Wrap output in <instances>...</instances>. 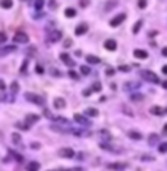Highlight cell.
<instances>
[{"label":"cell","mask_w":167,"mask_h":171,"mask_svg":"<svg viewBox=\"0 0 167 171\" xmlns=\"http://www.w3.org/2000/svg\"><path fill=\"white\" fill-rule=\"evenodd\" d=\"M25 99L28 102H31V103H34V105H38V106L44 105V97L40 96V95H35V93H31V91L25 93Z\"/></svg>","instance_id":"6da1fadb"},{"label":"cell","mask_w":167,"mask_h":171,"mask_svg":"<svg viewBox=\"0 0 167 171\" xmlns=\"http://www.w3.org/2000/svg\"><path fill=\"white\" fill-rule=\"evenodd\" d=\"M31 148H32V149H40L41 144H40L38 142H32V143H31Z\"/></svg>","instance_id":"7dc6e473"},{"label":"cell","mask_w":167,"mask_h":171,"mask_svg":"<svg viewBox=\"0 0 167 171\" xmlns=\"http://www.w3.org/2000/svg\"><path fill=\"white\" fill-rule=\"evenodd\" d=\"M6 100H10V102H13L12 99H9V96L6 95V91H5V90H2V91H0V102H6Z\"/></svg>","instance_id":"836d02e7"},{"label":"cell","mask_w":167,"mask_h":171,"mask_svg":"<svg viewBox=\"0 0 167 171\" xmlns=\"http://www.w3.org/2000/svg\"><path fill=\"white\" fill-rule=\"evenodd\" d=\"M59 156H62V158H73L75 156V150L72 148H62L59 150Z\"/></svg>","instance_id":"8992f818"},{"label":"cell","mask_w":167,"mask_h":171,"mask_svg":"<svg viewBox=\"0 0 167 171\" xmlns=\"http://www.w3.org/2000/svg\"><path fill=\"white\" fill-rule=\"evenodd\" d=\"M16 50V46H3L2 49H0V58H3V56H6V55H9V53H12V52H15Z\"/></svg>","instance_id":"4fadbf2b"},{"label":"cell","mask_w":167,"mask_h":171,"mask_svg":"<svg viewBox=\"0 0 167 171\" xmlns=\"http://www.w3.org/2000/svg\"><path fill=\"white\" fill-rule=\"evenodd\" d=\"M142 161H154V156H142Z\"/></svg>","instance_id":"816d5d0a"},{"label":"cell","mask_w":167,"mask_h":171,"mask_svg":"<svg viewBox=\"0 0 167 171\" xmlns=\"http://www.w3.org/2000/svg\"><path fill=\"white\" fill-rule=\"evenodd\" d=\"M73 119H75V123H78L79 125H82V127H88V125H91V121L88 119L86 115H82V114H75L73 115Z\"/></svg>","instance_id":"277c9868"},{"label":"cell","mask_w":167,"mask_h":171,"mask_svg":"<svg viewBox=\"0 0 167 171\" xmlns=\"http://www.w3.org/2000/svg\"><path fill=\"white\" fill-rule=\"evenodd\" d=\"M139 87H141V84L136 83V81H134V83H126L125 85H123L125 91H135V90H138Z\"/></svg>","instance_id":"5bb4252c"},{"label":"cell","mask_w":167,"mask_h":171,"mask_svg":"<svg viewBox=\"0 0 167 171\" xmlns=\"http://www.w3.org/2000/svg\"><path fill=\"white\" fill-rule=\"evenodd\" d=\"M91 89H92L94 91H101V83H100V81H95V83L91 85Z\"/></svg>","instance_id":"d590c367"},{"label":"cell","mask_w":167,"mask_h":171,"mask_svg":"<svg viewBox=\"0 0 167 171\" xmlns=\"http://www.w3.org/2000/svg\"><path fill=\"white\" fill-rule=\"evenodd\" d=\"M163 131H164V134H167V124L164 125V128H163Z\"/></svg>","instance_id":"91938a15"},{"label":"cell","mask_w":167,"mask_h":171,"mask_svg":"<svg viewBox=\"0 0 167 171\" xmlns=\"http://www.w3.org/2000/svg\"><path fill=\"white\" fill-rule=\"evenodd\" d=\"M0 6H2L3 9H10L13 6V2L12 0H0Z\"/></svg>","instance_id":"484cf974"},{"label":"cell","mask_w":167,"mask_h":171,"mask_svg":"<svg viewBox=\"0 0 167 171\" xmlns=\"http://www.w3.org/2000/svg\"><path fill=\"white\" fill-rule=\"evenodd\" d=\"M161 55H163L164 58H167V47H164V49L161 50Z\"/></svg>","instance_id":"db71d44e"},{"label":"cell","mask_w":167,"mask_h":171,"mask_svg":"<svg viewBox=\"0 0 167 171\" xmlns=\"http://www.w3.org/2000/svg\"><path fill=\"white\" fill-rule=\"evenodd\" d=\"M75 55H76V56H81V55H82V52H81V50H76Z\"/></svg>","instance_id":"680465c9"},{"label":"cell","mask_w":167,"mask_h":171,"mask_svg":"<svg viewBox=\"0 0 167 171\" xmlns=\"http://www.w3.org/2000/svg\"><path fill=\"white\" fill-rule=\"evenodd\" d=\"M60 59H62V62H63L65 65H67V66H75V61L72 58H70L67 53H60Z\"/></svg>","instance_id":"ba28073f"},{"label":"cell","mask_w":167,"mask_h":171,"mask_svg":"<svg viewBox=\"0 0 167 171\" xmlns=\"http://www.w3.org/2000/svg\"><path fill=\"white\" fill-rule=\"evenodd\" d=\"M13 41L16 44H26V43L29 41V37L26 32H22V31H18L15 36H13Z\"/></svg>","instance_id":"3957f363"},{"label":"cell","mask_w":167,"mask_h":171,"mask_svg":"<svg viewBox=\"0 0 167 171\" xmlns=\"http://www.w3.org/2000/svg\"><path fill=\"white\" fill-rule=\"evenodd\" d=\"M134 56L138 58V59H147V58H148V53H147V50L136 49V50H134Z\"/></svg>","instance_id":"9a60e30c"},{"label":"cell","mask_w":167,"mask_h":171,"mask_svg":"<svg viewBox=\"0 0 167 171\" xmlns=\"http://www.w3.org/2000/svg\"><path fill=\"white\" fill-rule=\"evenodd\" d=\"M138 7L139 9H145L147 7V0H138Z\"/></svg>","instance_id":"f35d334b"},{"label":"cell","mask_w":167,"mask_h":171,"mask_svg":"<svg viewBox=\"0 0 167 171\" xmlns=\"http://www.w3.org/2000/svg\"><path fill=\"white\" fill-rule=\"evenodd\" d=\"M51 74H53V75H60V72H59L57 70H51Z\"/></svg>","instance_id":"11a10c76"},{"label":"cell","mask_w":167,"mask_h":171,"mask_svg":"<svg viewBox=\"0 0 167 171\" xmlns=\"http://www.w3.org/2000/svg\"><path fill=\"white\" fill-rule=\"evenodd\" d=\"M86 62L91 64V65H95V64H100L101 59H100L98 56H95V55H88V56H86Z\"/></svg>","instance_id":"d6986e66"},{"label":"cell","mask_w":167,"mask_h":171,"mask_svg":"<svg viewBox=\"0 0 167 171\" xmlns=\"http://www.w3.org/2000/svg\"><path fill=\"white\" fill-rule=\"evenodd\" d=\"M158 152H160V153H166L167 152V142L161 143L160 146H158Z\"/></svg>","instance_id":"8d00e7d4"},{"label":"cell","mask_w":167,"mask_h":171,"mask_svg":"<svg viewBox=\"0 0 167 171\" xmlns=\"http://www.w3.org/2000/svg\"><path fill=\"white\" fill-rule=\"evenodd\" d=\"M62 38V32L60 31H57V30H53V31H50L48 32V43H56V41H59Z\"/></svg>","instance_id":"52a82bcc"},{"label":"cell","mask_w":167,"mask_h":171,"mask_svg":"<svg viewBox=\"0 0 167 171\" xmlns=\"http://www.w3.org/2000/svg\"><path fill=\"white\" fill-rule=\"evenodd\" d=\"M48 6H50V9H51V11H54L56 7H57V3H56V0H50V2H48Z\"/></svg>","instance_id":"b9f144b4"},{"label":"cell","mask_w":167,"mask_h":171,"mask_svg":"<svg viewBox=\"0 0 167 171\" xmlns=\"http://www.w3.org/2000/svg\"><path fill=\"white\" fill-rule=\"evenodd\" d=\"M86 31H88V24H86V22L79 24L78 27L75 28V34H76V36H84Z\"/></svg>","instance_id":"8fae6325"},{"label":"cell","mask_w":167,"mask_h":171,"mask_svg":"<svg viewBox=\"0 0 167 171\" xmlns=\"http://www.w3.org/2000/svg\"><path fill=\"white\" fill-rule=\"evenodd\" d=\"M7 40V36H6V32H0V44H5Z\"/></svg>","instance_id":"60d3db41"},{"label":"cell","mask_w":167,"mask_h":171,"mask_svg":"<svg viewBox=\"0 0 167 171\" xmlns=\"http://www.w3.org/2000/svg\"><path fill=\"white\" fill-rule=\"evenodd\" d=\"M161 85H163V89H166V90H167V80H166V81H163V83H161Z\"/></svg>","instance_id":"6f0895ef"},{"label":"cell","mask_w":167,"mask_h":171,"mask_svg":"<svg viewBox=\"0 0 167 171\" xmlns=\"http://www.w3.org/2000/svg\"><path fill=\"white\" fill-rule=\"evenodd\" d=\"M38 119H40V115H37V114H28V115L25 117V123L31 127L32 124H35V123H37Z\"/></svg>","instance_id":"30bf717a"},{"label":"cell","mask_w":167,"mask_h":171,"mask_svg":"<svg viewBox=\"0 0 167 171\" xmlns=\"http://www.w3.org/2000/svg\"><path fill=\"white\" fill-rule=\"evenodd\" d=\"M100 148L104 149V150H107V152H111V153H120L122 152V150H116L113 146H110V144H107V143H100Z\"/></svg>","instance_id":"ffe728a7"},{"label":"cell","mask_w":167,"mask_h":171,"mask_svg":"<svg viewBox=\"0 0 167 171\" xmlns=\"http://www.w3.org/2000/svg\"><path fill=\"white\" fill-rule=\"evenodd\" d=\"M86 117H92V118H95V117H98V109L97 108H86L85 109V112H84Z\"/></svg>","instance_id":"ac0fdd59"},{"label":"cell","mask_w":167,"mask_h":171,"mask_svg":"<svg viewBox=\"0 0 167 171\" xmlns=\"http://www.w3.org/2000/svg\"><path fill=\"white\" fill-rule=\"evenodd\" d=\"M9 155H12L18 162H22V161H24V156L21 155V153H18L16 150H13V149H9Z\"/></svg>","instance_id":"603a6c76"},{"label":"cell","mask_w":167,"mask_h":171,"mask_svg":"<svg viewBox=\"0 0 167 171\" xmlns=\"http://www.w3.org/2000/svg\"><path fill=\"white\" fill-rule=\"evenodd\" d=\"M130 100L141 102V100H144V95H141V93H134V95H130Z\"/></svg>","instance_id":"83f0119b"},{"label":"cell","mask_w":167,"mask_h":171,"mask_svg":"<svg viewBox=\"0 0 167 171\" xmlns=\"http://www.w3.org/2000/svg\"><path fill=\"white\" fill-rule=\"evenodd\" d=\"M104 47L107 50H110V52H113V50L117 49V43H116V40H113V38H107L104 41Z\"/></svg>","instance_id":"9c48e42d"},{"label":"cell","mask_w":167,"mask_h":171,"mask_svg":"<svg viewBox=\"0 0 167 171\" xmlns=\"http://www.w3.org/2000/svg\"><path fill=\"white\" fill-rule=\"evenodd\" d=\"M22 2H25V0H22Z\"/></svg>","instance_id":"6125c7cd"},{"label":"cell","mask_w":167,"mask_h":171,"mask_svg":"<svg viewBox=\"0 0 167 171\" xmlns=\"http://www.w3.org/2000/svg\"><path fill=\"white\" fill-rule=\"evenodd\" d=\"M79 70H81V72L84 75H90L91 74V68L88 66V65H82V66H79Z\"/></svg>","instance_id":"1f68e13d"},{"label":"cell","mask_w":167,"mask_h":171,"mask_svg":"<svg viewBox=\"0 0 167 171\" xmlns=\"http://www.w3.org/2000/svg\"><path fill=\"white\" fill-rule=\"evenodd\" d=\"M107 168H109V170H125V168H128V164H126V162H123V164L114 162V164H109Z\"/></svg>","instance_id":"e0dca14e"},{"label":"cell","mask_w":167,"mask_h":171,"mask_svg":"<svg viewBox=\"0 0 167 171\" xmlns=\"http://www.w3.org/2000/svg\"><path fill=\"white\" fill-rule=\"evenodd\" d=\"M161 71H163V74H166V75H167V65H164V66H163V70H161Z\"/></svg>","instance_id":"9f6ffc18"},{"label":"cell","mask_w":167,"mask_h":171,"mask_svg":"<svg viewBox=\"0 0 167 171\" xmlns=\"http://www.w3.org/2000/svg\"><path fill=\"white\" fill-rule=\"evenodd\" d=\"M12 142H13L15 144H22V137H21V134L13 133V134H12Z\"/></svg>","instance_id":"4316f807"},{"label":"cell","mask_w":167,"mask_h":171,"mask_svg":"<svg viewBox=\"0 0 167 171\" xmlns=\"http://www.w3.org/2000/svg\"><path fill=\"white\" fill-rule=\"evenodd\" d=\"M70 46H72V38H66L63 43V47H70Z\"/></svg>","instance_id":"ee69618b"},{"label":"cell","mask_w":167,"mask_h":171,"mask_svg":"<svg viewBox=\"0 0 167 171\" xmlns=\"http://www.w3.org/2000/svg\"><path fill=\"white\" fill-rule=\"evenodd\" d=\"M35 71H37L38 74H43V72H44V68H43L40 64H37V65H35Z\"/></svg>","instance_id":"f6af8a7d"},{"label":"cell","mask_w":167,"mask_h":171,"mask_svg":"<svg viewBox=\"0 0 167 171\" xmlns=\"http://www.w3.org/2000/svg\"><path fill=\"white\" fill-rule=\"evenodd\" d=\"M5 89H6V85H5L3 80H0V90H5Z\"/></svg>","instance_id":"f5cc1de1"},{"label":"cell","mask_w":167,"mask_h":171,"mask_svg":"<svg viewBox=\"0 0 167 171\" xmlns=\"http://www.w3.org/2000/svg\"><path fill=\"white\" fill-rule=\"evenodd\" d=\"M141 77L148 81V83H154V84H158L160 83V78H158V75L153 71H148V70H144V71H141Z\"/></svg>","instance_id":"7a4b0ae2"},{"label":"cell","mask_w":167,"mask_h":171,"mask_svg":"<svg viewBox=\"0 0 167 171\" xmlns=\"http://www.w3.org/2000/svg\"><path fill=\"white\" fill-rule=\"evenodd\" d=\"M157 143H158V136L155 133L149 134V137H148V144L149 146H154V144H157Z\"/></svg>","instance_id":"cb8c5ba5"},{"label":"cell","mask_w":167,"mask_h":171,"mask_svg":"<svg viewBox=\"0 0 167 171\" xmlns=\"http://www.w3.org/2000/svg\"><path fill=\"white\" fill-rule=\"evenodd\" d=\"M119 71H122V72H129L130 68H129L128 65H122V66H119Z\"/></svg>","instance_id":"7bdbcfd3"},{"label":"cell","mask_w":167,"mask_h":171,"mask_svg":"<svg viewBox=\"0 0 167 171\" xmlns=\"http://www.w3.org/2000/svg\"><path fill=\"white\" fill-rule=\"evenodd\" d=\"M142 24H144V22H142V19H139V21L134 25V28H132V32H134V34H138V32H139V30H141V27H142Z\"/></svg>","instance_id":"f546056e"},{"label":"cell","mask_w":167,"mask_h":171,"mask_svg":"<svg viewBox=\"0 0 167 171\" xmlns=\"http://www.w3.org/2000/svg\"><path fill=\"white\" fill-rule=\"evenodd\" d=\"M10 91L13 93V95H16V93L19 91V84H18L16 81H13V83L10 84Z\"/></svg>","instance_id":"d6a6232c"},{"label":"cell","mask_w":167,"mask_h":171,"mask_svg":"<svg viewBox=\"0 0 167 171\" xmlns=\"http://www.w3.org/2000/svg\"><path fill=\"white\" fill-rule=\"evenodd\" d=\"M43 114H44V117H46V118H48V119H54V121H56V118H57V117H54V115H53L48 109H44V112H43Z\"/></svg>","instance_id":"e575fe53"},{"label":"cell","mask_w":167,"mask_h":171,"mask_svg":"<svg viewBox=\"0 0 167 171\" xmlns=\"http://www.w3.org/2000/svg\"><path fill=\"white\" fill-rule=\"evenodd\" d=\"M16 127L18 128H21V130H29V125L28 124H26V123H24V124H21V123H16Z\"/></svg>","instance_id":"74e56055"},{"label":"cell","mask_w":167,"mask_h":171,"mask_svg":"<svg viewBox=\"0 0 167 171\" xmlns=\"http://www.w3.org/2000/svg\"><path fill=\"white\" fill-rule=\"evenodd\" d=\"M98 134L101 136V139H103L104 142H110V140H111V134H110L107 130H100Z\"/></svg>","instance_id":"44dd1931"},{"label":"cell","mask_w":167,"mask_h":171,"mask_svg":"<svg viewBox=\"0 0 167 171\" xmlns=\"http://www.w3.org/2000/svg\"><path fill=\"white\" fill-rule=\"evenodd\" d=\"M149 112L153 115H157V117H163L164 115V109L160 108V106H151L149 108Z\"/></svg>","instance_id":"2e32d148"},{"label":"cell","mask_w":167,"mask_h":171,"mask_svg":"<svg viewBox=\"0 0 167 171\" xmlns=\"http://www.w3.org/2000/svg\"><path fill=\"white\" fill-rule=\"evenodd\" d=\"M65 15L67 16V18H73V16L76 15V9H73V7H67V9L65 11Z\"/></svg>","instance_id":"f1b7e54d"},{"label":"cell","mask_w":167,"mask_h":171,"mask_svg":"<svg viewBox=\"0 0 167 171\" xmlns=\"http://www.w3.org/2000/svg\"><path fill=\"white\" fill-rule=\"evenodd\" d=\"M164 114H167V108H166V109H164Z\"/></svg>","instance_id":"94428289"},{"label":"cell","mask_w":167,"mask_h":171,"mask_svg":"<svg viewBox=\"0 0 167 171\" xmlns=\"http://www.w3.org/2000/svg\"><path fill=\"white\" fill-rule=\"evenodd\" d=\"M128 136H129V139H132V140H141V139H142V134L138 133V131H129Z\"/></svg>","instance_id":"d4e9b609"},{"label":"cell","mask_w":167,"mask_h":171,"mask_svg":"<svg viewBox=\"0 0 167 171\" xmlns=\"http://www.w3.org/2000/svg\"><path fill=\"white\" fill-rule=\"evenodd\" d=\"M53 105H54L56 109H65L66 108V100L63 97H54L53 100Z\"/></svg>","instance_id":"7c38bea8"},{"label":"cell","mask_w":167,"mask_h":171,"mask_svg":"<svg viewBox=\"0 0 167 171\" xmlns=\"http://www.w3.org/2000/svg\"><path fill=\"white\" fill-rule=\"evenodd\" d=\"M67 75L70 77V78H73V80H79V74H76L75 71H69Z\"/></svg>","instance_id":"ab89813d"},{"label":"cell","mask_w":167,"mask_h":171,"mask_svg":"<svg viewBox=\"0 0 167 171\" xmlns=\"http://www.w3.org/2000/svg\"><path fill=\"white\" fill-rule=\"evenodd\" d=\"M125 19H126V13H119L110 21V27H119Z\"/></svg>","instance_id":"5b68a950"},{"label":"cell","mask_w":167,"mask_h":171,"mask_svg":"<svg viewBox=\"0 0 167 171\" xmlns=\"http://www.w3.org/2000/svg\"><path fill=\"white\" fill-rule=\"evenodd\" d=\"M92 91H94L92 89H85V90H84V93H82V95H84V96L86 97V96H90V95H91Z\"/></svg>","instance_id":"c3c4849f"},{"label":"cell","mask_w":167,"mask_h":171,"mask_svg":"<svg viewBox=\"0 0 167 171\" xmlns=\"http://www.w3.org/2000/svg\"><path fill=\"white\" fill-rule=\"evenodd\" d=\"M116 5H117L116 0H111V2H110L107 6H105V11H110V7H111V6H116Z\"/></svg>","instance_id":"bcb514c9"},{"label":"cell","mask_w":167,"mask_h":171,"mask_svg":"<svg viewBox=\"0 0 167 171\" xmlns=\"http://www.w3.org/2000/svg\"><path fill=\"white\" fill-rule=\"evenodd\" d=\"M105 74H107V75H113L114 70H113V68H109V70H105Z\"/></svg>","instance_id":"f907efd6"},{"label":"cell","mask_w":167,"mask_h":171,"mask_svg":"<svg viewBox=\"0 0 167 171\" xmlns=\"http://www.w3.org/2000/svg\"><path fill=\"white\" fill-rule=\"evenodd\" d=\"M26 66H28V61H24V64H22V68H21V72H25L26 71Z\"/></svg>","instance_id":"681fc988"},{"label":"cell","mask_w":167,"mask_h":171,"mask_svg":"<svg viewBox=\"0 0 167 171\" xmlns=\"http://www.w3.org/2000/svg\"><path fill=\"white\" fill-rule=\"evenodd\" d=\"M40 168H41V165L38 164L37 161H32V162H29V164L26 165V170H29V171H37Z\"/></svg>","instance_id":"7402d4cb"},{"label":"cell","mask_w":167,"mask_h":171,"mask_svg":"<svg viewBox=\"0 0 167 171\" xmlns=\"http://www.w3.org/2000/svg\"><path fill=\"white\" fill-rule=\"evenodd\" d=\"M34 7H35V11H41L43 7H44V0H35V2H34Z\"/></svg>","instance_id":"4dcf8cb0"}]
</instances>
